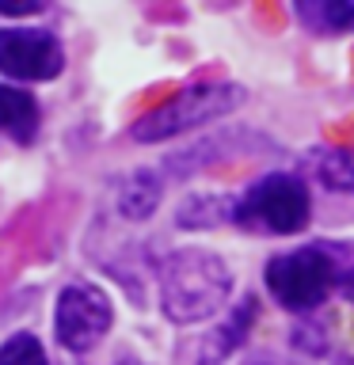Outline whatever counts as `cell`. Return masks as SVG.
Returning <instances> with one entry per match:
<instances>
[{"instance_id": "obj_9", "label": "cell", "mask_w": 354, "mask_h": 365, "mask_svg": "<svg viewBox=\"0 0 354 365\" xmlns=\"http://www.w3.org/2000/svg\"><path fill=\"white\" fill-rule=\"evenodd\" d=\"M301 19L320 34H343L354 27V4H343V0H324V4H297Z\"/></svg>"}, {"instance_id": "obj_4", "label": "cell", "mask_w": 354, "mask_h": 365, "mask_svg": "<svg viewBox=\"0 0 354 365\" xmlns=\"http://www.w3.org/2000/svg\"><path fill=\"white\" fill-rule=\"evenodd\" d=\"M308 217H313V202H308L305 182L293 175H267L251 182V190L236 202L233 221L274 236H293L308 225Z\"/></svg>"}, {"instance_id": "obj_8", "label": "cell", "mask_w": 354, "mask_h": 365, "mask_svg": "<svg viewBox=\"0 0 354 365\" xmlns=\"http://www.w3.org/2000/svg\"><path fill=\"white\" fill-rule=\"evenodd\" d=\"M160 179L153 175V171H137V175H130L122 182L118 190V210L122 217H130V221H145V217L156 213L160 205Z\"/></svg>"}, {"instance_id": "obj_13", "label": "cell", "mask_w": 354, "mask_h": 365, "mask_svg": "<svg viewBox=\"0 0 354 365\" xmlns=\"http://www.w3.org/2000/svg\"><path fill=\"white\" fill-rule=\"evenodd\" d=\"M118 365H141V361H118Z\"/></svg>"}, {"instance_id": "obj_6", "label": "cell", "mask_w": 354, "mask_h": 365, "mask_svg": "<svg viewBox=\"0 0 354 365\" xmlns=\"http://www.w3.org/2000/svg\"><path fill=\"white\" fill-rule=\"evenodd\" d=\"M65 68L57 34L39 27H0V73L11 80H54Z\"/></svg>"}, {"instance_id": "obj_3", "label": "cell", "mask_w": 354, "mask_h": 365, "mask_svg": "<svg viewBox=\"0 0 354 365\" xmlns=\"http://www.w3.org/2000/svg\"><path fill=\"white\" fill-rule=\"evenodd\" d=\"M335 282L339 267L324 247H297L267 262V289L290 312H308V308L324 304Z\"/></svg>"}, {"instance_id": "obj_11", "label": "cell", "mask_w": 354, "mask_h": 365, "mask_svg": "<svg viewBox=\"0 0 354 365\" xmlns=\"http://www.w3.org/2000/svg\"><path fill=\"white\" fill-rule=\"evenodd\" d=\"M316 168H320V179H324L331 190L354 194V156H347V153H328Z\"/></svg>"}, {"instance_id": "obj_1", "label": "cell", "mask_w": 354, "mask_h": 365, "mask_svg": "<svg viewBox=\"0 0 354 365\" xmlns=\"http://www.w3.org/2000/svg\"><path fill=\"white\" fill-rule=\"evenodd\" d=\"M233 293L225 259L202 247H183L160 262V308L171 324H202L217 316Z\"/></svg>"}, {"instance_id": "obj_5", "label": "cell", "mask_w": 354, "mask_h": 365, "mask_svg": "<svg viewBox=\"0 0 354 365\" xmlns=\"http://www.w3.org/2000/svg\"><path fill=\"white\" fill-rule=\"evenodd\" d=\"M111 324H114V308L107 293H99L96 285H65L57 293L54 335L65 350L88 354L111 331Z\"/></svg>"}, {"instance_id": "obj_10", "label": "cell", "mask_w": 354, "mask_h": 365, "mask_svg": "<svg viewBox=\"0 0 354 365\" xmlns=\"http://www.w3.org/2000/svg\"><path fill=\"white\" fill-rule=\"evenodd\" d=\"M0 365H50V358H46V346L31 331H16L0 346Z\"/></svg>"}, {"instance_id": "obj_7", "label": "cell", "mask_w": 354, "mask_h": 365, "mask_svg": "<svg viewBox=\"0 0 354 365\" xmlns=\"http://www.w3.org/2000/svg\"><path fill=\"white\" fill-rule=\"evenodd\" d=\"M39 99L19 84H0V133L16 145H31L39 137Z\"/></svg>"}, {"instance_id": "obj_12", "label": "cell", "mask_w": 354, "mask_h": 365, "mask_svg": "<svg viewBox=\"0 0 354 365\" xmlns=\"http://www.w3.org/2000/svg\"><path fill=\"white\" fill-rule=\"evenodd\" d=\"M343 293H347V301L354 304V270H347V278H343Z\"/></svg>"}, {"instance_id": "obj_2", "label": "cell", "mask_w": 354, "mask_h": 365, "mask_svg": "<svg viewBox=\"0 0 354 365\" xmlns=\"http://www.w3.org/2000/svg\"><path fill=\"white\" fill-rule=\"evenodd\" d=\"M240 103H244V88H236V84H191V88L176 91L168 103L141 114L130 133H133V141H168V137H179L202 122L225 118Z\"/></svg>"}]
</instances>
